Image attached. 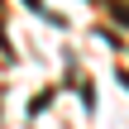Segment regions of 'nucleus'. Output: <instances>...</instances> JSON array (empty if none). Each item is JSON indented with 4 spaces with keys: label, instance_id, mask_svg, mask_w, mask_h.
Wrapping results in <instances>:
<instances>
[{
    "label": "nucleus",
    "instance_id": "nucleus-2",
    "mask_svg": "<svg viewBox=\"0 0 129 129\" xmlns=\"http://www.w3.org/2000/svg\"><path fill=\"white\" fill-rule=\"evenodd\" d=\"M24 5H29V10H34V14H43V19H57V14H53V10H48V5H43V0H24Z\"/></svg>",
    "mask_w": 129,
    "mask_h": 129
},
{
    "label": "nucleus",
    "instance_id": "nucleus-1",
    "mask_svg": "<svg viewBox=\"0 0 129 129\" xmlns=\"http://www.w3.org/2000/svg\"><path fill=\"white\" fill-rule=\"evenodd\" d=\"M105 5H110V14H115V19L129 29V5H124V0H105Z\"/></svg>",
    "mask_w": 129,
    "mask_h": 129
}]
</instances>
